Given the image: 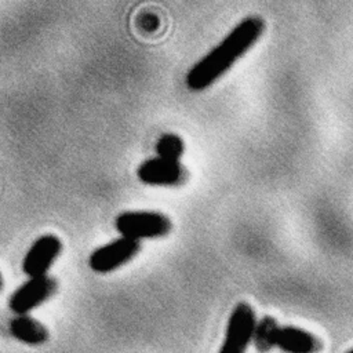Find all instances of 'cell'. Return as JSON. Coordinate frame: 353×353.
<instances>
[{
	"mask_svg": "<svg viewBox=\"0 0 353 353\" xmlns=\"http://www.w3.org/2000/svg\"><path fill=\"white\" fill-rule=\"evenodd\" d=\"M277 328H279L277 321L270 316H265L256 321L252 342L255 345V349L259 353H268L274 347V338H276Z\"/></svg>",
	"mask_w": 353,
	"mask_h": 353,
	"instance_id": "10",
	"label": "cell"
},
{
	"mask_svg": "<svg viewBox=\"0 0 353 353\" xmlns=\"http://www.w3.org/2000/svg\"><path fill=\"white\" fill-rule=\"evenodd\" d=\"M139 250V241L120 236L94 250L88 258V265L97 273H109L130 262Z\"/></svg>",
	"mask_w": 353,
	"mask_h": 353,
	"instance_id": "4",
	"label": "cell"
},
{
	"mask_svg": "<svg viewBox=\"0 0 353 353\" xmlns=\"http://www.w3.org/2000/svg\"><path fill=\"white\" fill-rule=\"evenodd\" d=\"M345 353H353V347H352V349H349V350H347V352H345Z\"/></svg>",
	"mask_w": 353,
	"mask_h": 353,
	"instance_id": "13",
	"label": "cell"
},
{
	"mask_svg": "<svg viewBox=\"0 0 353 353\" xmlns=\"http://www.w3.org/2000/svg\"><path fill=\"white\" fill-rule=\"evenodd\" d=\"M137 176L142 183L150 186H178L186 178V170L178 160L156 156L139 164Z\"/></svg>",
	"mask_w": 353,
	"mask_h": 353,
	"instance_id": "6",
	"label": "cell"
},
{
	"mask_svg": "<svg viewBox=\"0 0 353 353\" xmlns=\"http://www.w3.org/2000/svg\"><path fill=\"white\" fill-rule=\"evenodd\" d=\"M256 321L252 306L247 302H239L229 316L218 353H245L252 342Z\"/></svg>",
	"mask_w": 353,
	"mask_h": 353,
	"instance_id": "3",
	"label": "cell"
},
{
	"mask_svg": "<svg viewBox=\"0 0 353 353\" xmlns=\"http://www.w3.org/2000/svg\"><path fill=\"white\" fill-rule=\"evenodd\" d=\"M10 332L15 339L28 345H40L48 338L46 327L28 314H17L10 321Z\"/></svg>",
	"mask_w": 353,
	"mask_h": 353,
	"instance_id": "9",
	"label": "cell"
},
{
	"mask_svg": "<svg viewBox=\"0 0 353 353\" xmlns=\"http://www.w3.org/2000/svg\"><path fill=\"white\" fill-rule=\"evenodd\" d=\"M185 150L183 141L179 135L172 132L163 134L156 142V154L163 159L178 160L182 157Z\"/></svg>",
	"mask_w": 353,
	"mask_h": 353,
	"instance_id": "11",
	"label": "cell"
},
{
	"mask_svg": "<svg viewBox=\"0 0 353 353\" xmlns=\"http://www.w3.org/2000/svg\"><path fill=\"white\" fill-rule=\"evenodd\" d=\"M114 228L120 236L141 241L143 239H157L171 232V219L157 211L135 210L123 211L114 219Z\"/></svg>",
	"mask_w": 353,
	"mask_h": 353,
	"instance_id": "2",
	"label": "cell"
},
{
	"mask_svg": "<svg viewBox=\"0 0 353 353\" xmlns=\"http://www.w3.org/2000/svg\"><path fill=\"white\" fill-rule=\"evenodd\" d=\"M1 287H3V277H1V274H0V290H1Z\"/></svg>",
	"mask_w": 353,
	"mask_h": 353,
	"instance_id": "12",
	"label": "cell"
},
{
	"mask_svg": "<svg viewBox=\"0 0 353 353\" xmlns=\"http://www.w3.org/2000/svg\"><path fill=\"white\" fill-rule=\"evenodd\" d=\"M265 22L256 15L241 19L211 51L186 73L185 83L192 91H203L219 80L262 36Z\"/></svg>",
	"mask_w": 353,
	"mask_h": 353,
	"instance_id": "1",
	"label": "cell"
},
{
	"mask_svg": "<svg viewBox=\"0 0 353 353\" xmlns=\"http://www.w3.org/2000/svg\"><path fill=\"white\" fill-rule=\"evenodd\" d=\"M274 347L284 353H319L321 350V342L317 336L303 328L279 325Z\"/></svg>",
	"mask_w": 353,
	"mask_h": 353,
	"instance_id": "8",
	"label": "cell"
},
{
	"mask_svg": "<svg viewBox=\"0 0 353 353\" xmlns=\"http://www.w3.org/2000/svg\"><path fill=\"white\" fill-rule=\"evenodd\" d=\"M57 281L46 274L28 277L10 296L8 307L15 314H28L30 310L47 301L55 291Z\"/></svg>",
	"mask_w": 353,
	"mask_h": 353,
	"instance_id": "5",
	"label": "cell"
},
{
	"mask_svg": "<svg viewBox=\"0 0 353 353\" xmlns=\"http://www.w3.org/2000/svg\"><path fill=\"white\" fill-rule=\"evenodd\" d=\"M62 251V243L55 234H43L33 241L22 261V270L28 277L48 274L54 261Z\"/></svg>",
	"mask_w": 353,
	"mask_h": 353,
	"instance_id": "7",
	"label": "cell"
}]
</instances>
